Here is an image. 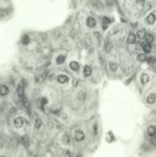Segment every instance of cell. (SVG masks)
I'll return each instance as SVG.
<instances>
[{
	"label": "cell",
	"mask_w": 156,
	"mask_h": 157,
	"mask_svg": "<svg viewBox=\"0 0 156 157\" xmlns=\"http://www.w3.org/2000/svg\"><path fill=\"white\" fill-rule=\"evenodd\" d=\"M109 67H110V69H111L113 71H115L116 70V68H117V64H115V63H110Z\"/></svg>",
	"instance_id": "cell-29"
},
{
	"label": "cell",
	"mask_w": 156,
	"mask_h": 157,
	"mask_svg": "<svg viewBox=\"0 0 156 157\" xmlns=\"http://www.w3.org/2000/svg\"><path fill=\"white\" fill-rule=\"evenodd\" d=\"M48 99H47V98H45V97L41 98V102H40L41 110H44V106L45 105V104H47V103H48Z\"/></svg>",
	"instance_id": "cell-22"
},
{
	"label": "cell",
	"mask_w": 156,
	"mask_h": 157,
	"mask_svg": "<svg viewBox=\"0 0 156 157\" xmlns=\"http://www.w3.org/2000/svg\"><path fill=\"white\" fill-rule=\"evenodd\" d=\"M149 81V77L148 74H142V76H141V82L143 84H147Z\"/></svg>",
	"instance_id": "cell-15"
},
{
	"label": "cell",
	"mask_w": 156,
	"mask_h": 157,
	"mask_svg": "<svg viewBox=\"0 0 156 157\" xmlns=\"http://www.w3.org/2000/svg\"><path fill=\"white\" fill-rule=\"evenodd\" d=\"M137 59H138L139 62H144V61L146 60V56L144 54H140L139 55H138Z\"/></svg>",
	"instance_id": "cell-25"
},
{
	"label": "cell",
	"mask_w": 156,
	"mask_h": 157,
	"mask_svg": "<svg viewBox=\"0 0 156 157\" xmlns=\"http://www.w3.org/2000/svg\"><path fill=\"white\" fill-rule=\"evenodd\" d=\"M34 126L37 129L40 128V126H41V120L40 119H36L35 123H34Z\"/></svg>",
	"instance_id": "cell-27"
},
{
	"label": "cell",
	"mask_w": 156,
	"mask_h": 157,
	"mask_svg": "<svg viewBox=\"0 0 156 157\" xmlns=\"http://www.w3.org/2000/svg\"><path fill=\"white\" fill-rule=\"evenodd\" d=\"M110 24V20L106 18V17H104V18L102 20V26H103V28L105 29H106V28L109 26V25Z\"/></svg>",
	"instance_id": "cell-14"
},
{
	"label": "cell",
	"mask_w": 156,
	"mask_h": 157,
	"mask_svg": "<svg viewBox=\"0 0 156 157\" xmlns=\"http://www.w3.org/2000/svg\"><path fill=\"white\" fill-rule=\"evenodd\" d=\"M145 40H146L147 43H149V44H151V43H152L153 41H154V37L152 36V34H146Z\"/></svg>",
	"instance_id": "cell-19"
},
{
	"label": "cell",
	"mask_w": 156,
	"mask_h": 157,
	"mask_svg": "<svg viewBox=\"0 0 156 157\" xmlns=\"http://www.w3.org/2000/svg\"><path fill=\"white\" fill-rule=\"evenodd\" d=\"M92 73V69L90 66H85L84 69V74L86 76V77H89Z\"/></svg>",
	"instance_id": "cell-17"
},
{
	"label": "cell",
	"mask_w": 156,
	"mask_h": 157,
	"mask_svg": "<svg viewBox=\"0 0 156 157\" xmlns=\"http://www.w3.org/2000/svg\"><path fill=\"white\" fill-rule=\"evenodd\" d=\"M145 35H146V31L144 29L139 30V31L137 32V36H138V38H140V39L145 38Z\"/></svg>",
	"instance_id": "cell-16"
},
{
	"label": "cell",
	"mask_w": 156,
	"mask_h": 157,
	"mask_svg": "<svg viewBox=\"0 0 156 157\" xmlns=\"http://www.w3.org/2000/svg\"><path fill=\"white\" fill-rule=\"evenodd\" d=\"M14 124L17 128H21L24 124V120L22 117H18L15 120Z\"/></svg>",
	"instance_id": "cell-2"
},
{
	"label": "cell",
	"mask_w": 156,
	"mask_h": 157,
	"mask_svg": "<svg viewBox=\"0 0 156 157\" xmlns=\"http://www.w3.org/2000/svg\"><path fill=\"white\" fill-rule=\"evenodd\" d=\"M8 92H9V90L5 85L0 86V95L1 96L5 97V96H6L8 94Z\"/></svg>",
	"instance_id": "cell-3"
},
{
	"label": "cell",
	"mask_w": 156,
	"mask_h": 157,
	"mask_svg": "<svg viewBox=\"0 0 156 157\" xmlns=\"http://www.w3.org/2000/svg\"><path fill=\"white\" fill-rule=\"evenodd\" d=\"M63 141L64 143H68L70 142V138L67 135H64L63 138Z\"/></svg>",
	"instance_id": "cell-30"
},
{
	"label": "cell",
	"mask_w": 156,
	"mask_h": 157,
	"mask_svg": "<svg viewBox=\"0 0 156 157\" xmlns=\"http://www.w3.org/2000/svg\"><path fill=\"white\" fill-rule=\"evenodd\" d=\"M8 9H4V8H2V9H0V19L6 17L8 15Z\"/></svg>",
	"instance_id": "cell-18"
},
{
	"label": "cell",
	"mask_w": 156,
	"mask_h": 157,
	"mask_svg": "<svg viewBox=\"0 0 156 157\" xmlns=\"http://www.w3.org/2000/svg\"><path fill=\"white\" fill-rule=\"evenodd\" d=\"M136 41V36L134 33H130L128 36V44H134Z\"/></svg>",
	"instance_id": "cell-8"
},
{
	"label": "cell",
	"mask_w": 156,
	"mask_h": 157,
	"mask_svg": "<svg viewBox=\"0 0 156 157\" xmlns=\"http://www.w3.org/2000/svg\"><path fill=\"white\" fill-rule=\"evenodd\" d=\"M64 61H65V56H63V55H60L58 56V58H57V63L58 64H62L64 62Z\"/></svg>",
	"instance_id": "cell-23"
},
{
	"label": "cell",
	"mask_w": 156,
	"mask_h": 157,
	"mask_svg": "<svg viewBox=\"0 0 156 157\" xmlns=\"http://www.w3.org/2000/svg\"><path fill=\"white\" fill-rule=\"evenodd\" d=\"M46 77H47V72H44L43 74L36 77V79H35L36 82L37 83H41L42 81H44L46 79Z\"/></svg>",
	"instance_id": "cell-13"
},
{
	"label": "cell",
	"mask_w": 156,
	"mask_h": 157,
	"mask_svg": "<svg viewBox=\"0 0 156 157\" xmlns=\"http://www.w3.org/2000/svg\"><path fill=\"white\" fill-rule=\"evenodd\" d=\"M91 3L93 4V5L96 6V7H99L101 5V1L100 0H91Z\"/></svg>",
	"instance_id": "cell-26"
},
{
	"label": "cell",
	"mask_w": 156,
	"mask_h": 157,
	"mask_svg": "<svg viewBox=\"0 0 156 157\" xmlns=\"http://www.w3.org/2000/svg\"><path fill=\"white\" fill-rule=\"evenodd\" d=\"M148 63L152 66H155L156 67V58H149L148 60H147Z\"/></svg>",
	"instance_id": "cell-21"
},
{
	"label": "cell",
	"mask_w": 156,
	"mask_h": 157,
	"mask_svg": "<svg viewBox=\"0 0 156 157\" xmlns=\"http://www.w3.org/2000/svg\"><path fill=\"white\" fill-rule=\"evenodd\" d=\"M155 100H156V96H155V94H151L149 95L148 98H147V103H149V104H153V103H155Z\"/></svg>",
	"instance_id": "cell-10"
},
{
	"label": "cell",
	"mask_w": 156,
	"mask_h": 157,
	"mask_svg": "<svg viewBox=\"0 0 156 157\" xmlns=\"http://www.w3.org/2000/svg\"><path fill=\"white\" fill-rule=\"evenodd\" d=\"M142 48H143V51L145 52V53H150L151 51H152L151 45L149 44V43H147V42H145L142 44Z\"/></svg>",
	"instance_id": "cell-7"
},
{
	"label": "cell",
	"mask_w": 156,
	"mask_h": 157,
	"mask_svg": "<svg viewBox=\"0 0 156 157\" xmlns=\"http://www.w3.org/2000/svg\"><path fill=\"white\" fill-rule=\"evenodd\" d=\"M58 81L61 84H64V83H66V82L68 81V77L66 75L61 74V75H60V76L58 77Z\"/></svg>",
	"instance_id": "cell-9"
},
{
	"label": "cell",
	"mask_w": 156,
	"mask_h": 157,
	"mask_svg": "<svg viewBox=\"0 0 156 157\" xmlns=\"http://www.w3.org/2000/svg\"><path fill=\"white\" fill-rule=\"evenodd\" d=\"M112 48H113V45L111 43H108V44H106V52H109L112 50Z\"/></svg>",
	"instance_id": "cell-28"
},
{
	"label": "cell",
	"mask_w": 156,
	"mask_h": 157,
	"mask_svg": "<svg viewBox=\"0 0 156 157\" xmlns=\"http://www.w3.org/2000/svg\"><path fill=\"white\" fill-rule=\"evenodd\" d=\"M22 104H23V106H25V107H27V106H28V104H29L28 98L25 97V95L22 97Z\"/></svg>",
	"instance_id": "cell-24"
},
{
	"label": "cell",
	"mask_w": 156,
	"mask_h": 157,
	"mask_svg": "<svg viewBox=\"0 0 156 157\" xmlns=\"http://www.w3.org/2000/svg\"><path fill=\"white\" fill-rule=\"evenodd\" d=\"M64 157H72V156H71V154L69 151H66L65 155H64Z\"/></svg>",
	"instance_id": "cell-31"
},
{
	"label": "cell",
	"mask_w": 156,
	"mask_h": 157,
	"mask_svg": "<svg viewBox=\"0 0 156 157\" xmlns=\"http://www.w3.org/2000/svg\"><path fill=\"white\" fill-rule=\"evenodd\" d=\"M29 37L27 35V34H24V35L22 36V43L23 45H28L29 43Z\"/></svg>",
	"instance_id": "cell-20"
},
{
	"label": "cell",
	"mask_w": 156,
	"mask_h": 157,
	"mask_svg": "<svg viewBox=\"0 0 156 157\" xmlns=\"http://www.w3.org/2000/svg\"><path fill=\"white\" fill-rule=\"evenodd\" d=\"M1 157H5V156H1Z\"/></svg>",
	"instance_id": "cell-33"
},
{
	"label": "cell",
	"mask_w": 156,
	"mask_h": 157,
	"mask_svg": "<svg viewBox=\"0 0 156 157\" xmlns=\"http://www.w3.org/2000/svg\"><path fill=\"white\" fill-rule=\"evenodd\" d=\"M87 25L90 28H94L96 25V20L94 18H92V17H89L87 19Z\"/></svg>",
	"instance_id": "cell-6"
},
{
	"label": "cell",
	"mask_w": 156,
	"mask_h": 157,
	"mask_svg": "<svg viewBox=\"0 0 156 157\" xmlns=\"http://www.w3.org/2000/svg\"><path fill=\"white\" fill-rule=\"evenodd\" d=\"M17 94L21 97H22V96L25 95V88H24V86L22 84H20L19 85H18V88H17Z\"/></svg>",
	"instance_id": "cell-5"
},
{
	"label": "cell",
	"mask_w": 156,
	"mask_h": 157,
	"mask_svg": "<svg viewBox=\"0 0 156 157\" xmlns=\"http://www.w3.org/2000/svg\"><path fill=\"white\" fill-rule=\"evenodd\" d=\"M70 68L73 70V71H77L78 70L80 69V65L76 62H71L70 63Z\"/></svg>",
	"instance_id": "cell-11"
},
{
	"label": "cell",
	"mask_w": 156,
	"mask_h": 157,
	"mask_svg": "<svg viewBox=\"0 0 156 157\" xmlns=\"http://www.w3.org/2000/svg\"><path fill=\"white\" fill-rule=\"evenodd\" d=\"M85 138V135L80 130H78V131L76 132L75 133V139L77 141H82L83 139Z\"/></svg>",
	"instance_id": "cell-1"
},
{
	"label": "cell",
	"mask_w": 156,
	"mask_h": 157,
	"mask_svg": "<svg viewBox=\"0 0 156 157\" xmlns=\"http://www.w3.org/2000/svg\"><path fill=\"white\" fill-rule=\"evenodd\" d=\"M96 130H97V126L95 125V126H94V133H95V134H96Z\"/></svg>",
	"instance_id": "cell-32"
},
{
	"label": "cell",
	"mask_w": 156,
	"mask_h": 157,
	"mask_svg": "<svg viewBox=\"0 0 156 157\" xmlns=\"http://www.w3.org/2000/svg\"><path fill=\"white\" fill-rule=\"evenodd\" d=\"M155 19H156L155 15L152 13L149 14L148 15V17H147V22H148V23L150 24V25H152L155 22Z\"/></svg>",
	"instance_id": "cell-12"
},
{
	"label": "cell",
	"mask_w": 156,
	"mask_h": 157,
	"mask_svg": "<svg viewBox=\"0 0 156 157\" xmlns=\"http://www.w3.org/2000/svg\"><path fill=\"white\" fill-rule=\"evenodd\" d=\"M147 133L150 136H154L156 134V127L155 126H150L147 129Z\"/></svg>",
	"instance_id": "cell-4"
}]
</instances>
